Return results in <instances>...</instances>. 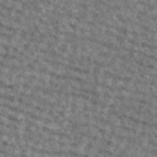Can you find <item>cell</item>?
<instances>
[{
  "label": "cell",
  "mask_w": 157,
  "mask_h": 157,
  "mask_svg": "<svg viewBox=\"0 0 157 157\" xmlns=\"http://www.w3.org/2000/svg\"><path fill=\"white\" fill-rule=\"evenodd\" d=\"M22 7H23V1H15V5H13V9H16L17 11H20V12H21V10H22Z\"/></svg>",
  "instance_id": "obj_2"
},
{
  "label": "cell",
  "mask_w": 157,
  "mask_h": 157,
  "mask_svg": "<svg viewBox=\"0 0 157 157\" xmlns=\"http://www.w3.org/2000/svg\"><path fill=\"white\" fill-rule=\"evenodd\" d=\"M0 44L4 45L5 48L10 45V37L5 36V34H0Z\"/></svg>",
  "instance_id": "obj_1"
},
{
  "label": "cell",
  "mask_w": 157,
  "mask_h": 157,
  "mask_svg": "<svg viewBox=\"0 0 157 157\" xmlns=\"http://www.w3.org/2000/svg\"><path fill=\"white\" fill-rule=\"evenodd\" d=\"M0 54L4 55V56L7 55V50H6V48H5L4 45H1V44H0Z\"/></svg>",
  "instance_id": "obj_3"
}]
</instances>
